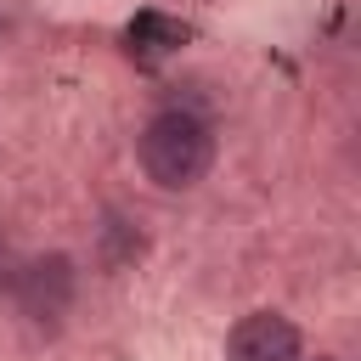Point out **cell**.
Here are the masks:
<instances>
[{"mask_svg": "<svg viewBox=\"0 0 361 361\" xmlns=\"http://www.w3.org/2000/svg\"><path fill=\"white\" fill-rule=\"evenodd\" d=\"M226 361H299V327L276 310H254L231 327Z\"/></svg>", "mask_w": 361, "mask_h": 361, "instance_id": "cell-3", "label": "cell"}, {"mask_svg": "<svg viewBox=\"0 0 361 361\" xmlns=\"http://www.w3.org/2000/svg\"><path fill=\"white\" fill-rule=\"evenodd\" d=\"M135 158H141V169H147L152 186H169V192L197 186V180L209 175V164H214V130H209L197 113L169 107V113H158V118L141 130Z\"/></svg>", "mask_w": 361, "mask_h": 361, "instance_id": "cell-1", "label": "cell"}, {"mask_svg": "<svg viewBox=\"0 0 361 361\" xmlns=\"http://www.w3.org/2000/svg\"><path fill=\"white\" fill-rule=\"evenodd\" d=\"M316 361H338V355H316Z\"/></svg>", "mask_w": 361, "mask_h": 361, "instance_id": "cell-5", "label": "cell"}, {"mask_svg": "<svg viewBox=\"0 0 361 361\" xmlns=\"http://www.w3.org/2000/svg\"><path fill=\"white\" fill-rule=\"evenodd\" d=\"M186 39H192V28H186L180 17H169V11H135V17L124 23V56H130L135 68L169 62Z\"/></svg>", "mask_w": 361, "mask_h": 361, "instance_id": "cell-4", "label": "cell"}, {"mask_svg": "<svg viewBox=\"0 0 361 361\" xmlns=\"http://www.w3.org/2000/svg\"><path fill=\"white\" fill-rule=\"evenodd\" d=\"M11 293H17L23 316L56 322V316L73 305V259H68V254H45V259L23 265V271L11 276Z\"/></svg>", "mask_w": 361, "mask_h": 361, "instance_id": "cell-2", "label": "cell"}]
</instances>
